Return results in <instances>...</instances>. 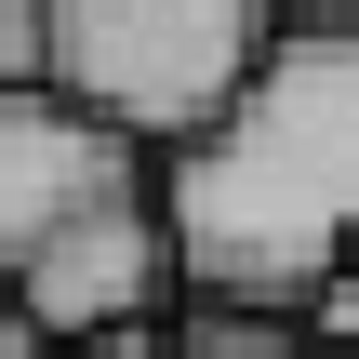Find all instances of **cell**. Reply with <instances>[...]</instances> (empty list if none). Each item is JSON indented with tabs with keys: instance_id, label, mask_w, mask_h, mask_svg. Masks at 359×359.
Wrapping results in <instances>:
<instances>
[{
	"instance_id": "3957f363",
	"label": "cell",
	"mask_w": 359,
	"mask_h": 359,
	"mask_svg": "<svg viewBox=\"0 0 359 359\" xmlns=\"http://www.w3.org/2000/svg\"><path fill=\"white\" fill-rule=\"evenodd\" d=\"M187 359H333L306 320H253V306H187Z\"/></svg>"
},
{
	"instance_id": "8992f818",
	"label": "cell",
	"mask_w": 359,
	"mask_h": 359,
	"mask_svg": "<svg viewBox=\"0 0 359 359\" xmlns=\"http://www.w3.org/2000/svg\"><path fill=\"white\" fill-rule=\"evenodd\" d=\"M320 346H359V253L333 266V293H320Z\"/></svg>"
},
{
	"instance_id": "52a82bcc",
	"label": "cell",
	"mask_w": 359,
	"mask_h": 359,
	"mask_svg": "<svg viewBox=\"0 0 359 359\" xmlns=\"http://www.w3.org/2000/svg\"><path fill=\"white\" fill-rule=\"evenodd\" d=\"M280 27H359V0H266Z\"/></svg>"
},
{
	"instance_id": "ba28073f",
	"label": "cell",
	"mask_w": 359,
	"mask_h": 359,
	"mask_svg": "<svg viewBox=\"0 0 359 359\" xmlns=\"http://www.w3.org/2000/svg\"><path fill=\"white\" fill-rule=\"evenodd\" d=\"M0 359H67V346H40V333H27V306L0 293Z\"/></svg>"
},
{
	"instance_id": "6da1fadb",
	"label": "cell",
	"mask_w": 359,
	"mask_h": 359,
	"mask_svg": "<svg viewBox=\"0 0 359 359\" xmlns=\"http://www.w3.org/2000/svg\"><path fill=\"white\" fill-rule=\"evenodd\" d=\"M160 213L187 253V306L320 320L359 253V27H280L253 93L160 160Z\"/></svg>"
},
{
	"instance_id": "5b68a950",
	"label": "cell",
	"mask_w": 359,
	"mask_h": 359,
	"mask_svg": "<svg viewBox=\"0 0 359 359\" xmlns=\"http://www.w3.org/2000/svg\"><path fill=\"white\" fill-rule=\"evenodd\" d=\"M80 359H187V320H120V333H93Z\"/></svg>"
},
{
	"instance_id": "9c48e42d",
	"label": "cell",
	"mask_w": 359,
	"mask_h": 359,
	"mask_svg": "<svg viewBox=\"0 0 359 359\" xmlns=\"http://www.w3.org/2000/svg\"><path fill=\"white\" fill-rule=\"evenodd\" d=\"M333 359H359V346H333Z\"/></svg>"
},
{
	"instance_id": "7a4b0ae2",
	"label": "cell",
	"mask_w": 359,
	"mask_h": 359,
	"mask_svg": "<svg viewBox=\"0 0 359 359\" xmlns=\"http://www.w3.org/2000/svg\"><path fill=\"white\" fill-rule=\"evenodd\" d=\"M280 53V13L266 0H53V93L120 120L133 147H200L253 67Z\"/></svg>"
},
{
	"instance_id": "277c9868",
	"label": "cell",
	"mask_w": 359,
	"mask_h": 359,
	"mask_svg": "<svg viewBox=\"0 0 359 359\" xmlns=\"http://www.w3.org/2000/svg\"><path fill=\"white\" fill-rule=\"evenodd\" d=\"M0 93H53V0H0Z\"/></svg>"
}]
</instances>
